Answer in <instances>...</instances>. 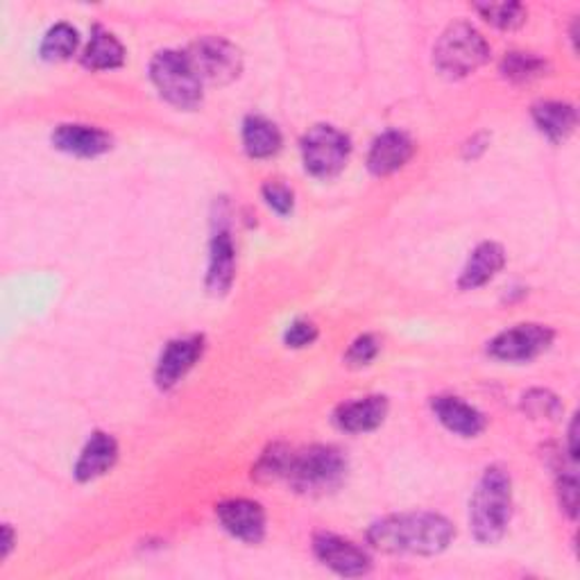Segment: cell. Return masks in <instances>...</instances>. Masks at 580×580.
I'll list each match as a JSON object with an SVG mask.
<instances>
[{"instance_id": "1", "label": "cell", "mask_w": 580, "mask_h": 580, "mask_svg": "<svg viewBox=\"0 0 580 580\" xmlns=\"http://www.w3.org/2000/svg\"><path fill=\"white\" fill-rule=\"evenodd\" d=\"M456 531L451 521L435 512H409L390 515L374 521L367 531V540L384 554H413L435 556L445 551Z\"/></svg>"}, {"instance_id": "2", "label": "cell", "mask_w": 580, "mask_h": 580, "mask_svg": "<svg viewBox=\"0 0 580 580\" xmlns=\"http://www.w3.org/2000/svg\"><path fill=\"white\" fill-rule=\"evenodd\" d=\"M512 517V483L506 470L487 468L470 504L472 533L483 544L499 542Z\"/></svg>"}, {"instance_id": "3", "label": "cell", "mask_w": 580, "mask_h": 580, "mask_svg": "<svg viewBox=\"0 0 580 580\" xmlns=\"http://www.w3.org/2000/svg\"><path fill=\"white\" fill-rule=\"evenodd\" d=\"M490 57V46L474 25L458 21L451 23L435 44L433 62L447 77H466L481 69Z\"/></svg>"}, {"instance_id": "4", "label": "cell", "mask_w": 580, "mask_h": 580, "mask_svg": "<svg viewBox=\"0 0 580 580\" xmlns=\"http://www.w3.org/2000/svg\"><path fill=\"white\" fill-rule=\"evenodd\" d=\"M347 470V462L336 447L315 445L290 454L286 481L298 492H325L336 487Z\"/></svg>"}, {"instance_id": "5", "label": "cell", "mask_w": 580, "mask_h": 580, "mask_svg": "<svg viewBox=\"0 0 580 580\" xmlns=\"http://www.w3.org/2000/svg\"><path fill=\"white\" fill-rule=\"evenodd\" d=\"M150 77L161 98L178 109H195L202 102V80L189 62L186 52H159L153 60Z\"/></svg>"}, {"instance_id": "6", "label": "cell", "mask_w": 580, "mask_h": 580, "mask_svg": "<svg viewBox=\"0 0 580 580\" xmlns=\"http://www.w3.org/2000/svg\"><path fill=\"white\" fill-rule=\"evenodd\" d=\"M350 138L331 125H315L302 138L304 166L315 178H334L350 159Z\"/></svg>"}, {"instance_id": "7", "label": "cell", "mask_w": 580, "mask_h": 580, "mask_svg": "<svg viewBox=\"0 0 580 580\" xmlns=\"http://www.w3.org/2000/svg\"><path fill=\"white\" fill-rule=\"evenodd\" d=\"M186 57L193 64L195 73L200 75L202 84L205 82L216 86L229 84L241 75L243 69L239 48L220 37H202L189 48Z\"/></svg>"}, {"instance_id": "8", "label": "cell", "mask_w": 580, "mask_h": 580, "mask_svg": "<svg viewBox=\"0 0 580 580\" xmlns=\"http://www.w3.org/2000/svg\"><path fill=\"white\" fill-rule=\"evenodd\" d=\"M551 342H554V331L544 325H517L508 331H502L495 340L490 342L487 352L492 359L508 361V363H527L544 354Z\"/></svg>"}, {"instance_id": "9", "label": "cell", "mask_w": 580, "mask_h": 580, "mask_svg": "<svg viewBox=\"0 0 580 580\" xmlns=\"http://www.w3.org/2000/svg\"><path fill=\"white\" fill-rule=\"evenodd\" d=\"M313 551L317 560L340 576H363L370 569V556L365 551L334 533H317Z\"/></svg>"}, {"instance_id": "10", "label": "cell", "mask_w": 580, "mask_h": 580, "mask_svg": "<svg viewBox=\"0 0 580 580\" xmlns=\"http://www.w3.org/2000/svg\"><path fill=\"white\" fill-rule=\"evenodd\" d=\"M216 515L227 533L247 544H256L266 535V512L250 499L222 502L216 506Z\"/></svg>"}, {"instance_id": "11", "label": "cell", "mask_w": 580, "mask_h": 580, "mask_svg": "<svg viewBox=\"0 0 580 580\" xmlns=\"http://www.w3.org/2000/svg\"><path fill=\"white\" fill-rule=\"evenodd\" d=\"M202 352H205V338L202 336H186V338H178V340L168 342V347L157 363V372H155L157 386L164 390L176 386L182 376H186V372L202 359Z\"/></svg>"}, {"instance_id": "12", "label": "cell", "mask_w": 580, "mask_h": 580, "mask_svg": "<svg viewBox=\"0 0 580 580\" xmlns=\"http://www.w3.org/2000/svg\"><path fill=\"white\" fill-rule=\"evenodd\" d=\"M415 145L403 132H386L372 143V150L367 155V168L374 176H392L399 168L409 164L413 157Z\"/></svg>"}, {"instance_id": "13", "label": "cell", "mask_w": 580, "mask_h": 580, "mask_svg": "<svg viewBox=\"0 0 580 580\" xmlns=\"http://www.w3.org/2000/svg\"><path fill=\"white\" fill-rule=\"evenodd\" d=\"M388 415V399L370 395L357 401H347L336 411V424L350 433H367L382 426Z\"/></svg>"}, {"instance_id": "14", "label": "cell", "mask_w": 580, "mask_h": 580, "mask_svg": "<svg viewBox=\"0 0 580 580\" xmlns=\"http://www.w3.org/2000/svg\"><path fill=\"white\" fill-rule=\"evenodd\" d=\"M116 458H119V445H116L111 435L100 431L94 433L75 462V479L86 483L107 474L113 468Z\"/></svg>"}, {"instance_id": "15", "label": "cell", "mask_w": 580, "mask_h": 580, "mask_svg": "<svg viewBox=\"0 0 580 580\" xmlns=\"http://www.w3.org/2000/svg\"><path fill=\"white\" fill-rule=\"evenodd\" d=\"M55 148L75 157H98L111 148V138L89 125H60L52 134Z\"/></svg>"}, {"instance_id": "16", "label": "cell", "mask_w": 580, "mask_h": 580, "mask_svg": "<svg viewBox=\"0 0 580 580\" xmlns=\"http://www.w3.org/2000/svg\"><path fill=\"white\" fill-rule=\"evenodd\" d=\"M433 413L438 420L460 438H476V435L485 428V418L458 397H435L433 399Z\"/></svg>"}, {"instance_id": "17", "label": "cell", "mask_w": 580, "mask_h": 580, "mask_svg": "<svg viewBox=\"0 0 580 580\" xmlns=\"http://www.w3.org/2000/svg\"><path fill=\"white\" fill-rule=\"evenodd\" d=\"M237 270V252L234 243L227 229H218V234L212 241V256H209V273H207V288L214 295H225L231 281H234Z\"/></svg>"}, {"instance_id": "18", "label": "cell", "mask_w": 580, "mask_h": 580, "mask_svg": "<svg viewBox=\"0 0 580 580\" xmlns=\"http://www.w3.org/2000/svg\"><path fill=\"white\" fill-rule=\"evenodd\" d=\"M506 264V254L504 247L497 243H481L470 261L466 270L460 275V288L462 290H474L483 283H487L490 279H495L497 273L504 268Z\"/></svg>"}, {"instance_id": "19", "label": "cell", "mask_w": 580, "mask_h": 580, "mask_svg": "<svg viewBox=\"0 0 580 580\" xmlns=\"http://www.w3.org/2000/svg\"><path fill=\"white\" fill-rule=\"evenodd\" d=\"M125 62V50L121 41L116 39L105 27H94V35L89 46H86L82 55V64L94 71H111L119 69Z\"/></svg>"}, {"instance_id": "20", "label": "cell", "mask_w": 580, "mask_h": 580, "mask_svg": "<svg viewBox=\"0 0 580 580\" xmlns=\"http://www.w3.org/2000/svg\"><path fill=\"white\" fill-rule=\"evenodd\" d=\"M533 121L551 141H565L576 130V109L556 100L540 102L533 107Z\"/></svg>"}, {"instance_id": "21", "label": "cell", "mask_w": 580, "mask_h": 580, "mask_svg": "<svg viewBox=\"0 0 580 580\" xmlns=\"http://www.w3.org/2000/svg\"><path fill=\"white\" fill-rule=\"evenodd\" d=\"M243 145L250 157L266 159L279 153L281 134L264 116H247L243 123Z\"/></svg>"}, {"instance_id": "22", "label": "cell", "mask_w": 580, "mask_h": 580, "mask_svg": "<svg viewBox=\"0 0 580 580\" xmlns=\"http://www.w3.org/2000/svg\"><path fill=\"white\" fill-rule=\"evenodd\" d=\"M77 31L69 23H57L50 27L41 41V57L46 62H64L77 48Z\"/></svg>"}, {"instance_id": "23", "label": "cell", "mask_w": 580, "mask_h": 580, "mask_svg": "<svg viewBox=\"0 0 580 580\" xmlns=\"http://www.w3.org/2000/svg\"><path fill=\"white\" fill-rule=\"evenodd\" d=\"M546 71V62L531 52H510L502 62L504 77L512 82H531L542 77Z\"/></svg>"}, {"instance_id": "24", "label": "cell", "mask_w": 580, "mask_h": 580, "mask_svg": "<svg viewBox=\"0 0 580 580\" xmlns=\"http://www.w3.org/2000/svg\"><path fill=\"white\" fill-rule=\"evenodd\" d=\"M474 10L499 31H515L527 21V10L519 3H479Z\"/></svg>"}, {"instance_id": "25", "label": "cell", "mask_w": 580, "mask_h": 580, "mask_svg": "<svg viewBox=\"0 0 580 580\" xmlns=\"http://www.w3.org/2000/svg\"><path fill=\"white\" fill-rule=\"evenodd\" d=\"M290 454H293V449H288L283 445L270 447L264 456H261L254 474L258 479H264V481L283 479L286 476V470H288V462H290Z\"/></svg>"}, {"instance_id": "26", "label": "cell", "mask_w": 580, "mask_h": 580, "mask_svg": "<svg viewBox=\"0 0 580 580\" xmlns=\"http://www.w3.org/2000/svg\"><path fill=\"white\" fill-rule=\"evenodd\" d=\"M521 406H524V411L531 418H537V420H556L563 413V403L548 390H531L529 395H524Z\"/></svg>"}, {"instance_id": "27", "label": "cell", "mask_w": 580, "mask_h": 580, "mask_svg": "<svg viewBox=\"0 0 580 580\" xmlns=\"http://www.w3.org/2000/svg\"><path fill=\"white\" fill-rule=\"evenodd\" d=\"M376 354H379V340L365 334L352 342L345 361H347V365H352V367H363V365H370L376 359Z\"/></svg>"}, {"instance_id": "28", "label": "cell", "mask_w": 580, "mask_h": 580, "mask_svg": "<svg viewBox=\"0 0 580 580\" xmlns=\"http://www.w3.org/2000/svg\"><path fill=\"white\" fill-rule=\"evenodd\" d=\"M264 197L268 202V207L275 209L279 216H288L293 212V191L279 182H270L264 186Z\"/></svg>"}, {"instance_id": "29", "label": "cell", "mask_w": 580, "mask_h": 580, "mask_svg": "<svg viewBox=\"0 0 580 580\" xmlns=\"http://www.w3.org/2000/svg\"><path fill=\"white\" fill-rule=\"evenodd\" d=\"M558 495H560V506L563 510L576 519L578 515V481L576 474H563L558 483Z\"/></svg>"}, {"instance_id": "30", "label": "cell", "mask_w": 580, "mask_h": 580, "mask_svg": "<svg viewBox=\"0 0 580 580\" xmlns=\"http://www.w3.org/2000/svg\"><path fill=\"white\" fill-rule=\"evenodd\" d=\"M315 338H317V329H315L313 323H306V321L293 323V325H290L286 329V336H283L286 345L288 347H295V350H300V347L311 345Z\"/></svg>"}, {"instance_id": "31", "label": "cell", "mask_w": 580, "mask_h": 580, "mask_svg": "<svg viewBox=\"0 0 580 580\" xmlns=\"http://www.w3.org/2000/svg\"><path fill=\"white\" fill-rule=\"evenodd\" d=\"M12 542H14V537H12V529L5 524V529H3V558H8V556H10V551H12Z\"/></svg>"}]
</instances>
